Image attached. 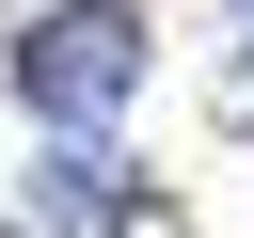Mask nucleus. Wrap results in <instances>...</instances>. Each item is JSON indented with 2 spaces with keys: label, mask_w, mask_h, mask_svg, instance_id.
Masks as SVG:
<instances>
[{
  "label": "nucleus",
  "mask_w": 254,
  "mask_h": 238,
  "mask_svg": "<svg viewBox=\"0 0 254 238\" xmlns=\"http://www.w3.org/2000/svg\"><path fill=\"white\" fill-rule=\"evenodd\" d=\"M0 79H16L32 127H111V111L143 95V16H127V0H48V16L0 48Z\"/></svg>",
  "instance_id": "obj_1"
},
{
  "label": "nucleus",
  "mask_w": 254,
  "mask_h": 238,
  "mask_svg": "<svg viewBox=\"0 0 254 238\" xmlns=\"http://www.w3.org/2000/svg\"><path fill=\"white\" fill-rule=\"evenodd\" d=\"M32 206H48V222H111V206H127L111 127H48V143H32Z\"/></svg>",
  "instance_id": "obj_2"
},
{
  "label": "nucleus",
  "mask_w": 254,
  "mask_h": 238,
  "mask_svg": "<svg viewBox=\"0 0 254 238\" xmlns=\"http://www.w3.org/2000/svg\"><path fill=\"white\" fill-rule=\"evenodd\" d=\"M95 238H190V222H175V206H159V190H127V206H111V222H95Z\"/></svg>",
  "instance_id": "obj_3"
},
{
  "label": "nucleus",
  "mask_w": 254,
  "mask_h": 238,
  "mask_svg": "<svg viewBox=\"0 0 254 238\" xmlns=\"http://www.w3.org/2000/svg\"><path fill=\"white\" fill-rule=\"evenodd\" d=\"M238 48H254V0H238Z\"/></svg>",
  "instance_id": "obj_4"
},
{
  "label": "nucleus",
  "mask_w": 254,
  "mask_h": 238,
  "mask_svg": "<svg viewBox=\"0 0 254 238\" xmlns=\"http://www.w3.org/2000/svg\"><path fill=\"white\" fill-rule=\"evenodd\" d=\"M0 238H32V222H0Z\"/></svg>",
  "instance_id": "obj_5"
}]
</instances>
